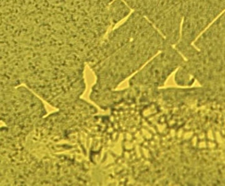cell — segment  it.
<instances>
[{
  "instance_id": "2",
  "label": "cell",
  "mask_w": 225,
  "mask_h": 186,
  "mask_svg": "<svg viewBox=\"0 0 225 186\" xmlns=\"http://www.w3.org/2000/svg\"><path fill=\"white\" fill-rule=\"evenodd\" d=\"M184 61L180 52L172 45H167L131 76L128 85L134 87L160 88Z\"/></svg>"
},
{
  "instance_id": "3",
  "label": "cell",
  "mask_w": 225,
  "mask_h": 186,
  "mask_svg": "<svg viewBox=\"0 0 225 186\" xmlns=\"http://www.w3.org/2000/svg\"><path fill=\"white\" fill-rule=\"evenodd\" d=\"M130 12L131 9L123 0H114L109 7L110 19L113 27L128 17Z\"/></svg>"
},
{
  "instance_id": "1",
  "label": "cell",
  "mask_w": 225,
  "mask_h": 186,
  "mask_svg": "<svg viewBox=\"0 0 225 186\" xmlns=\"http://www.w3.org/2000/svg\"><path fill=\"white\" fill-rule=\"evenodd\" d=\"M169 44L148 19L134 11L106 34L88 58L86 65L95 76L91 92L117 89Z\"/></svg>"
}]
</instances>
